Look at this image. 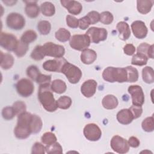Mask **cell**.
Listing matches in <instances>:
<instances>
[{"label": "cell", "mask_w": 154, "mask_h": 154, "mask_svg": "<svg viewBox=\"0 0 154 154\" xmlns=\"http://www.w3.org/2000/svg\"><path fill=\"white\" fill-rule=\"evenodd\" d=\"M153 57H154V55H153V45H150L149 50H148L147 57H148V58H150L153 59Z\"/></svg>", "instance_id": "db71d44e"}, {"label": "cell", "mask_w": 154, "mask_h": 154, "mask_svg": "<svg viewBox=\"0 0 154 154\" xmlns=\"http://www.w3.org/2000/svg\"><path fill=\"white\" fill-rule=\"evenodd\" d=\"M86 16L89 19L91 24H95L100 21V14L96 11H91Z\"/></svg>", "instance_id": "7dc6e473"}, {"label": "cell", "mask_w": 154, "mask_h": 154, "mask_svg": "<svg viewBox=\"0 0 154 154\" xmlns=\"http://www.w3.org/2000/svg\"><path fill=\"white\" fill-rule=\"evenodd\" d=\"M91 43L89 37L86 34H75L70 39V47L76 51H82L88 48Z\"/></svg>", "instance_id": "5b68a950"}, {"label": "cell", "mask_w": 154, "mask_h": 154, "mask_svg": "<svg viewBox=\"0 0 154 154\" xmlns=\"http://www.w3.org/2000/svg\"><path fill=\"white\" fill-rule=\"evenodd\" d=\"M42 126L43 122L41 118L36 114H32L31 122V130L32 134H37L40 132Z\"/></svg>", "instance_id": "4316f807"}, {"label": "cell", "mask_w": 154, "mask_h": 154, "mask_svg": "<svg viewBox=\"0 0 154 154\" xmlns=\"http://www.w3.org/2000/svg\"><path fill=\"white\" fill-rule=\"evenodd\" d=\"M81 61L85 64H91L93 63L97 58L96 52L90 49H86L82 51L81 54Z\"/></svg>", "instance_id": "ffe728a7"}, {"label": "cell", "mask_w": 154, "mask_h": 154, "mask_svg": "<svg viewBox=\"0 0 154 154\" xmlns=\"http://www.w3.org/2000/svg\"><path fill=\"white\" fill-rule=\"evenodd\" d=\"M85 138L91 141H98L102 136V131L100 128L95 123L87 124L83 130Z\"/></svg>", "instance_id": "7c38bea8"}, {"label": "cell", "mask_w": 154, "mask_h": 154, "mask_svg": "<svg viewBox=\"0 0 154 154\" xmlns=\"http://www.w3.org/2000/svg\"><path fill=\"white\" fill-rule=\"evenodd\" d=\"M46 56L52 57L55 58H62L65 54L64 47L52 42H46L43 45Z\"/></svg>", "instance_id": "ba28073f"}, {"label": "cell", "mask_w": 154, "mask_h": 154, "mask_svg": "<svg viewBox=\"0 0 154 154\" xmlns=\"http://www.w3.org/2000/svg\"><path fill=\"white\" fill-rule=\"evenodd\" d=\"M51 90L56 93L62 94L67 90V85L64 81L57 79L54 80L51 84Z\"/></svg>", "instance_id": "d4e9b609"}, {"label": "cell", "mask_w": 154, "mask_h": 154, "mask_svg": "<svg viewBox=\"0 0 154 154\" xmlns=\"http://www.w3.org/2000/svg\"><path fill=\"white\" fill-rule=\"evenodd\" d=\"M116 28L119 31V36L121 40L125 41L131 36V29L129 25L126 22H119L116 25Z\"/></svg>", "instance_id": "44dd1931"}, {"label": "cell", "mask_w": 154, "mask_h": 154, "mask_svg": "<svg viewBox=\"0 0 154 154\" xmlns=\"http://www.w3.org/2000/svg\"><path fill=\"white\" fill-rule=\"evenodd\" d=\"M6 24L10 29L20 30L25 25V19L22 14L18 13H11L7 16Z\"/></svg>", "instance_id": "8992f818"}, {"label": "cell", "mask_w": 154, "mask_h": 154, "mask_svg": "<svg viewBox=\"0 0 154 154\" xmlns=\"http://www.w3.org/2000/svg\"><path fill=\"white\" fill-rule=\"evenodd\" d=\"M37 29L40 34L48 35L51 29V24L48 20H40L37 23Z\"/></svg>", "instance_id": "836d02e7"}, {"label": "cell", "mask_w": 154, "mask_h": 154, "mask_svg": "<svg viewBox=\"0 0 154 154\" xmlns=\"http://www.w3.org/2000/svg\"><path fill=\"white\" fill-rule=\"evenodd\" d=\"M66 23L68 26L72 28H77L79 25L78 19L72 15H67L66 17Z\"/></svg>", "instance_id": "f6af8a7d"}, {"label": "cell", "mask_w": 154, "mask_h": 154, "mask_svg": "<svg viewBox=\"0 0 154 154\" xmlns=\"http://www.w3.org/2000/svg\"><path fill=\"white\" fill-rule=\"evenodd\" d=\"M32 114L28 112H24L17 117V125L14 129V134L19 139H25L29 137L31 132V122Z\"/></svg>", "instance_id": "6da1fadb"}, {"label": "cell", "mask_w": 154, "mask_h": 154, "mask_svg": "<svg viewBox=\"0 0 154 154\" xmlns=\"http://www.w3.org/2000/svg\"><path fill=\"white\" fill-rule=\"evenodd\" d=\"M46 152L47 153H62L63 149L60 144L58 142H55L49 145H46Z\"/></svg>", "instance_id": "f35d334b"}, {"label": "cell", "mask_w": 154, "mask_h": 154, "mask_svg": "<svg viewBox=\"0 0 154 154\" xmlns=\"http://www.w3.org/2000/svg\"><path fill=\"white\" fill-rule=\"evenodd\" d=\"M102 76L105 81L112 83H122L127 81V72L125 67H108L103 71Z\"/></svg>", "instance_id": "3957f363"}, {"label": "cell", "mask_w": 154, "mask_h": 154, "mask_svg": "<svg viewBox=\"0 0 154 154\" xmlns=\"http://www.w3.org/2000/svg\"><path fill=\"white\" fill-rule=\"evenodd\" d=\"M35 81L39 85H45V84H50L51 81V75H46L42 73H40Z\"/></svg>", "instance_id": "bcb514c9"}, {"label": "cell", "mask_w": 154, "mask_h": 154, "mask_svg": "<svg viewBox=\"0 0 154 154\" xmlns=\"http://www.w3.org/2000/svg\"><path fill=\"white\" fill-rule=\"evenodd\" d=\"M37 38V34L34 30H27L25 31L20 37V41L24 43L29 45L34 42Z\"/></svg>", "instance_id": "f546056e"}, {"label": "cell", "mask_w": 154, "mask_h": 154, "mask_svg": "<svg viewBox=\"0 0 154 154\" xmlns=\"http://www.w3.org/2000/svg\"><path fill=\"white\" fill-rule=\"evenodd\" d=\"M61 73L65 75L70 83L73 84H76L79 81L82 75V71L78 67L68 61H66L63 66Z\"/></svg>", "instance_id": "277c9868"}, {"label": "cell", "mask_w": 154, "mask_h": 154, "mask_svg": "<svg viewBox=\"0 0 154 154\" xmlns=\"http://www.w3.org/2000/svg\"><path fill=\"white\" fill-rule=\"evenodd\" d=\"M79 25L78 27L82 30H85L88 28L90 25L91 24L90 21L87 16H85L79 19H78Z\"/></svg>", "instance_id": "681fc988"}, {"label": "cell", "mask_w": 154, "mask_h": 154, "mask_svg": "<svg viewBox=\"0 0 154 154\" xmlns=\"http://www.w3.org/2000/svg\"><path fill=\"white\" fill-rule=\"evenodd\" d=\"M114 20L112 14L108 11H103L100 14V22L104 25L111 24Z\"/></svg>", "instance_id": "b9f144b4"}, {"label": "cell", "mask_w": 154, "mask_h": 154, "mask_svg": "<svg viewBox=\"0 0 154 154\" xmlns=\"http://www.w3.org/2000/svg\"><path fill=\"white\" fill-rule=\"evenodd\" d=\"M136 51L135 47L134 45L131 43L126 44L123 47V52L125 54L128 55H132L135 54Z\"/></svg>", "instance_id": "f907efd6"}, {"label": "cell", "mask_w": 154, "mask_h": 154, "mask_svg": "<svg viewBox=\"0 0 154 154\" xmlns=\"http://www.w3.org/2000/svg\"><path fill=\"white\" fill-rule=\"evenodd\" d=\"M153 1L150 0H138L137 1V8L138 11L143 14L149 13L153 7Z\"/></svg>", "instance_id": "603a6c76"}, {"label": "cell", "mask_w": 154, "mask_h": 154, "mask_svg": "<svg viewBox=\"0 0 154 154\" xmlns=\"http://www.w3.org/2000/svg\"><path fill=\"white\" fill-rule=\"evenodd\" d=\"M28 50V45L23 43L20 40H19L17 47L14 51V54L18 57H22L24 56Z\"/></svg>", "instance_id": "8d00e7d4"}, {"label": "cell", "mask_w": 154, "mask_h": 154, "mask_svg": "<svg viewBox=\"0 0 154 154\" xmlns=\"http://www.w3.org/2000/svg\"><path fill=\"white\" fill-rule=\"evenodd\" d=\"M129 109L131 111L134 119H136L140 117L142 114L143 108L141 106L132 105Z\"/></svg>", "instance_id": "c3c4849f"}, {"label": "cell", "mask_w": 154, "mask_h": 154, "mask_svg": "<svg viewBox=\"0 0 154 154\" xmlns=\"http://www.w3.org/2000/svg\"><path fill=\"white\" fill-rule=\"evenodd\" d=\"M51 85H40L38 98L43 107L48 112H54L58 108L57 100L51 91Z\"/></svg>", "instance_id": "7a4b0ae2"}, {"label": "cell", "mask_w": 154, "mask_h": 154, "mask_svg": "<svg viewBox=\"0 0 154 154\" xmlns=\"http://www.w3.org/2000/svg\"><path fill=\"white\" fill-rule=\"evenodd\" d=\"M26 4L25 7V11L28 17L30 18L37 17L40 13V8L35 1H24Z\"/></svg>", "instance_id": "ac0fdd59"}, {"label": "cell", "mask_w": 154, "mask_h": 154, "mask_svg": "<svg viewBox=\"0 0 154 154\" xmlns=\"http://www.w3.org/2000/svg\"><path fill=\"white\" fill-rule=\"evenodd\" d=\"M40 8L42 13L47 17L52 16L55 13V7L51 2H44L41 4Z\"/></svg>", "instance_id": "484cf974"}, {"label": "cell", "mask_w": 154, "mask_h": 154, "mask_svg": "<svg viewBox=\"0 0 154 154\" xmlns=\"http://www.w3.org/2000/svg\"><path fill=\"white\" fill-rule=\"evenodd\" d=\"M16 115V113L13 106H5L2 110V116L5 120H11Z\"/></svg>", "instance_id": "ab89813d"}, {"label": "cell", "mask_w": 154, "mask_h": 154, "mask_svg": "<svg viewBox=\"0 0 154 154\" xmlns=\"http://www.w3.org/2000/svg\"><path fill=\"white\" fill-rule=\"evenodd\" d=\"M67 61L64 58H55L54 60H49L43 63V68L48 72H60L63 66Z\"/></svg>", "instance_id": "5bb4252c"}, {"label": "cell", "mask_w": 154, "mask_h": 154, "mask_svg": "<svg viewBox=\"0 0 154 154\" xmlns=\"http://www.w3.org/2000/svg\"><path fill=\"white\" fill-rule=\"evenodd\" d=\"M85 34L89 37L91 42L97 44L106 39L108 31L104 28L93 26L90 28Z\"/></svg>", "instance_id": "30bf717a"}, {"label": "cell", "mask_w": 154, "mask_h": 154, "mask_svg": "<svg viewBox=\"0 0 154 154\" xmlns=\"http://www.w3.org/2000/svg\"><path fill=\"white\" fill-rule=\"evenodd\" d=\"M55 37L57 40L61 42H66L70 40L71 34L69 30L64 28H60L55 33Z\"/></svg>", "instance_id": "f1b7e54d"}, {"label": "cell", "mask_w": 154, "mask_h": 154, "mask_svg": "<svg viewBox=\"0 0 154 154\" xmlns=\"http://www.w3.org/2000/svg\"><path fill=\"white\" fill-rule=\"evenodd\" d=\"M14 58L10 54H4L1 51V67L4 70L10 69L14 64Z\"/></svg>", "instance_id": "cb8c5ba5"}, {"label": "cell", "mask_w": 154, "mask_h": 154, "mask_svg": "<svg viewBox=\"0 0 154 154\" xmlns=\"http://www.w3.org/2000/svg\"><path fill=\"white\" fill-rule=\"evenodd\" d=\"M148 61V57L143 54L140 53H137L135 54L131 60V64L135 66H144L146 65Z\"/></svg>", "instance_id": "1f68e13d"}, {"label": "cell", "mask_w": 154, "mask_h": 154, "mask_svg": "<svg viewBox=\"0 0 154 154\" xmlns=\"http://www.w3.org/2000/svg\"><path fill=\"white\" fill-rule=\"evenodd\" d=\"M17 93L23 97L30 96L34 92V86L31 81L26 78L19 80L16 84Z\"/></svg>", "instance_id": "52a82bcc"}, {"label": "cell", "mask_w": 154, "mask_h": 154, "mask_svg": "<svg viewBox=\"0 0 154 154\" xmlns=\"http://www.w3.org/2000/svg\"><path fill=\"white\" fill-rule=\"evenodd\" d=\"M19 40L16 37L10 33L1 32L0 34V45L8 51H13L16 49Z\"/></svg>", "instance_id": "9c48e42d"}, {"label": "cell", "mask_w": 154, "mask_h": 154, "mask_svg": "<svg viewBox=\"0 0 154 154\" xmlns=\"http://www.w3.org/2000/svg\"><path fill=\"white\" fill-rule=\"evenodd\" d=\"M127 72V82H134L138 79V72L137 69L132 66L125 67Z\"/></svg>", "instance_id": "d6a6232c"}, {"label": "cell", "mask_w": 154, "mask_h": 154, "mask_svg": "<svg viewBox=\"0 0 154 154\" xmlns=\"http://www.w3.org/2000/svg\"><path fill=\"white\" fill-rule=\"evenodd\" d=\"M132 31L134 35L139 39L144 38L148 32V29L144 22L141 20H135L131 24Z\"/></svg>", "instance_id": "9a60e30c"}, {"label": "cell", "mask_w": 154, "mask_h": 154, "mask_svg": "<svg viewBox=\"0 0 154 154\" xmlns=\"http://www.w3.org/2000/svg\"><path fill=\"white\" fill-rule=\"evenodd\" d=\"M110 145L111 149L118 153H126L129 150L128 141L119 135H114L112 137Z\"/></svg>", "instance_id": "8fae6325"}, {"label": "cell", "mask_w": 154, "mask_h": 154, "mask_svg": "<svg viewBox=\"0 0 154 154\" xmlns=\"http://www.w3.org/2000/svg\"><path fill=\"white\" fill-rule=\"evenodd\" d=\"M142 78L144 82L152 84L154 82V70L152 67L146 66L142 70Z\"/></svg>", "instance_id": "83f0119b"}, {"label": "cell", "mask_w": 154, "mask_h": 154, "mask_svg": "<svg viewBox=\"0 0 154 154\" xmlns=\"http://www.w3.org/2000/svg\"><path fill=\"white\" fill-rule=\"evenodd\" d=\"M16 113V115L19 116V114L26 112V104L22 101H16L15 102L12 106Z\"/></svg>", "instance_id": "7bdbcfd3"}, {"label": "cell", "mask_w": 154, "mask_h": 154, "mask_svg": "<svg viewBox=\"0 0 154 154\" xmlns=\"http://www.w3.org/2000/svg\"><path fill=\"white\" fill-rule=\"evenodd\" d=\"M41 73L39 69L36 66L31 65L28 67L26 69V75L32 80L35 81L37 78L38 76Z\"/></svg>", "instance_id": "60d3db41"}, {"label": "cell", "mask_w": 154, "mask_h": 154, "mask_svg": "<svg viewBox=\"0 0 154 154\" xmlns=\"http://www.w3.org/2000/svg\"><path fill=\"white\" fill-rule=\"evenodd\" d=\"M128 91L131 95L132 105L141 106L144 102V94L142 88L138 85H132L128 87Z\"/></svg>", "instance_id": "4fadbf2b"}, {"label": "cell", "mask_w": 154, "mask_h": 154, "mask_svg": "<svg viewBox=\"0 0 154 154\" xmlns=\"http://www.w3.org/2000/svg\"><path fill=\"white\" fill-rule=\"evenodd\" d=\"M46 152V148L42 143H35L31 149L32 154H44Z\"/></svg>", "instance_id": "ee69618b"}, {"label": "cell", "mask_w": 154, "mask_h": 154, "mask_svg": "<svg viewBox=\"0 0 154 154\" xmlns=\"http://www.w3.org/2000/svg\"><path fill=\"white\" fill-rule=\"evenodd\" d=\"M60 2L71 14L78 15L82 10V6L78 1L74 0H61Z\"/></svg>", "instance_id": "e0dca14e"}, {"label": "cell", "mask_w": 154, "mask_h": 154, "mask_svg": "<svg viewBox=\"0 0 154 154\" xmlns=\"http://www.w3.org/2000/svg\"><path fill=\"white\" fill-rule=\"evenodd\" d=\"M72 103L71 98L67 96H63L57 100L58 108L63 109H67L70 108Z\"/></svg>", "instance_id": "e575fe53"}, {"label": "cell", "mask_w": 154, "mask_h": 154, "mask_svg": "<svg viewBox=\"0 0 154 154\" xmlns=\"http://www.w3.org/2000/svg\"><path fill=\"white\" fill-rule=\"evenodd\" d=\"M103 108L106 109H113L117 108L119 104L117 98L112 94H108L103 97L102 100Z\"/></svg>", "instance_id": "7402d4cb"}, {"label": "cell", "mask_w": 154, "mask_h": 154, "mask_svg": "<svg viewBox=\"0 0 154 154\" xmlns=\"http://www.w3.org/2000/svg\"><path fill=\"white\" fill-rule=\"evenodd\" d=\"M142 129L147 132H151L154 130V123H153V117L150 116L146 117L141 123Z\"/></svg>", "instance_id": "d590c367"}, {"label": "cell", "mask_w": 154, "mask_h": 154, "mask_svg": "<svg viewBox=\"0 0 154 154\" xmlns=\"http://www.w3.org/2000/svg\"><path fill=\"white\" fill-rule=\"evenodd\" d=\"M128 143L129 146L133 148H137L140 144V141L138 140V138L134 136H132V137H129V138L128 141Z\"/></svg>", "instance_id": "f5cc1de1"}, {"label": "cell", "mask_w": 154, "mask_h": 154, "mask_svg": "<svg viewBox=\"0 0 154 154\" xmlns=\"http://www.w3.org/2000/svg\"><path fill=\"white\" fill-rule=\"evenodd\" d=\"M2 2L4 3L7 6H13L17 2V1H2Z\"/></svg>", "instance_id": "11a10c76"}, {"label": "cell", "mask_w": 154, "mask_h": 154, "mask_svg": "<svg viewBox=\"0 0 154 154\" xmlns=\"http://www.w3.org/2000/svg\"><path fill=\"white\" fill-rule=\"evenodd\" d=\"M45 56L43 45L36 46L31 54V58L35 61L42 60Z\"/></svg>", "instance_id": "4dcf8cb0"}, {"label": "cell", "mask_w": 154, "mask_h": 154, "mask_svg": "<svg viewBox=\"0 0 154 154\" xmlns=\"http://www.w3.org/2000/svg\"><path fill=\"white\" fill-rule=\"evenodd\" d=\"M55 135L51 132H46L43 134L41 137V141L43 144L46 145L51 144L57 141Z\"/></svg>", "instance_id": "74e56055"}, {"label": "cell", "mask_w": 154, "mask_h": 154, "mask_svg": "<svg viewBox=\"0 0 154 154\" xmlns=\"http://www.w3.org/2000/svg\"><path fill=\"white\" fill-rule=\"evenodd\" d=\"M117 121L122 125L130 124L134 119L129 109H122L119 111L116 116Z\"/></svg>", "instance_id": "d6986e66"}, {"label": "cell", "mask_w": 154, "mask_h": 154, "mask_svg": "<svg viewBox=\"0 0 154 154\" xmlns=\"http://www.w3.org/2000/svg\"><path fill=\"white\" fill-rule=\"evenodd\" d=\"M150 45L147 43H142L137 48V53L143 54L147 57V52Z\"/></svg>", "instance_id": "816d5d0a"}, {"label": "cell", "mask_w": 154, "mask_h": 154, "mask_svg": "<svg viewBox=\"0 0 154 154\" xmlns=\"http://www.w3.org/2000/svg\"><path fill=\"white\" fill-rule=\"evenodd\" d=\"M97 82L94 79H88L84 82L81 87V93L87 98L92 97L96 91Z\"/></svg>", "instance_id": "2e32d148"}]
</instances>
